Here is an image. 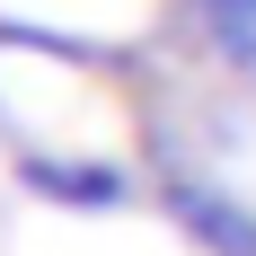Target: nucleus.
Segmentation results:
<instances>
[{"instance_id":"nucleus-1","label":"nucleus","mask_w":256,"mask_h":256,"mask_svg":"<svg viewBox=\"0 0 256 256\" xmlns=\"http://www.w3.org/2000/svg\"><path fill=\"white\" fill-rule=\"evenodd\" d=\"M186 221H194V230H204L212 248H230V256H256V221L238 230V221H230V204H212V194H186Z\"/></svg>"},{"instance_id":"nucleus-2","label":"nucleus","mask_w":256,"mask_h":256,"mask_svg":"<svg viewBox=\"0 0 256 256\" xmlns=\"http://www.w3.org/2000/svg\"><path fill=\"white\" fill-rule=\"evenodd\" d=\"M194 9H204V26L230 53H256V0H194Z\"/></svg>"}]
</instances>
